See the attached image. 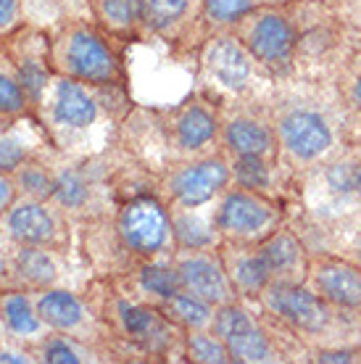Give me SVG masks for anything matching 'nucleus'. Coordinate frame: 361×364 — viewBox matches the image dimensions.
Returning <instances> with one entry per match:
<instances>
[{
  "label": "nucleus",
  "instance_id": "obj_1",
  "mask_svg": "<svg viewBox=\"0 0 361 364\" xmlns=\"http://www.w3.org/2000/svg\"><path fill=\"white\" fill-rule=\"evenodd\" d=\"M132 106L135 100L126 87L53 74L37 103V122L53 151L69 159H90L117 146Z\"/></svg>",
  "mask_w": 361,
  "mask_h": 364
},
{
  "label": "nucleus",
  "instance_id": "obj_2",
  "mask_svg": "<svg viewBox=\"0 0 361 364\" xmlns=\"http://www.w3.org/2000/svg\"><path fill=\"white\" fill-rule=\"evenodd\" d=\"M266 111L277 135L280 161L296 177L351 146L335 87L327 80H277L266 95Z\"/></svg>",
  "mask_w": 361,
  "mask_h": 364
},
{
  "label": "nucleus",
  "instance_id": "obj_3",
  "mask_svg": "<svg viewBox=\"0 0 361 364\" xmlns=\"http://www.w3.org/2000/svg\"><path fill=\"white\" fill-rule=\"evenodd\" d=\"M117 146L156 174L219 151V103L198 87L172 106L135 103L122 122Z\"/></svg>",
  "mask_w": 361,
  "mask_h": 364
},
{
  "label": "nucleus",
  "instance_id": "obj_4",
  "mask_svg": "<svg viewBox=\"0 0 361 364\" xmlns=\"http://www.w3.org/2000/svg\"><path fill=\"white\" fill-rule=\"evenodd\" d=\"M80 243L95 277L119 280L140 262L174 254L172 214L156 193H143L117 203L100 219L80 225Z\"/></svg>",
  "mask_w": 361,
  "mask_h": 364
},
{
  "label": "nucleus",
  "instance_id": "obj_5",
  "mask_svg": "<svg viewBox=\"0 0 361 364\" xmlns=\"http://www.w3.org/2000/svg\"><path fill=\"white\" fill-rule=\"evenodd\" d=\"M356 161L359 146H345L298 177V193L288 209V225L306 240L311 251H330L338 237L361 225Z\"/></svg>",
  "mask_w": 361,
  "mask_h": 364
},
{
  "label": "nucleus",
  "instance_id": "obj_6",
  "mask_svg": "<svg viewBox=\"0 0 361 364\" xmlns=\"http://www.w3.org/2000/svg\"><path fill=\"white\" fill-rule=\"evenodd\" d=\"M100 309L109 325L111 348L119 362L180 364L185 362V330L161 306L124 296L106 277H95Z\"/></svg>",
  "mask_w": 361,
  "mask_h": 364
},
{
  "label": "nucleus",
  "instance_id": "obj_7",
  "mask_svg": "<svg viewBox=\"0 0 361 364\" xmlns=\"http://www.w3.org/2000/svg\"><path fill=\"white\" fill-rule=\"evenodd\" d=\"M50 32V66L53 74H63L80 82L114 85L129 90V43L111 35L106 27L85 16H61Z\"/></svg>",
  "mask_w": 361,
  "mask_h": 364
},
{
  "label": "nucleus",
  "instance_id": "obj_8",
  "mask_svg": "<svg viewBox=\"0 0 361 364\" xmlns=\"http://www.w3.org/2000/svg\"><path fill=\"white\" fill-rule=\"evenodd\" d=\"M256 304L306 346L308 362L314 351L361 346V317L330 304L308 285H266Z\"/></svg>",
  "mask_w": 361,
  "mask_h": 364
},
{
  "label": "nucleus",
  "instance_id": "obj_9",
  "mask_svg": "<svg viewBox=\"0 0 361 364\" xmlns=\"http://www.w3.org/2000/svg\"><path fill=\"white\" fill-rule=\"evenodd\" d=\"M288 14L296 46V77L333 82L359 48L361 32L327 0H290Z\"/></svg>",
  "mask_w": 361,
  "mask_h": 364
},
{
  "label": "nucleus",
  "instance_id": "obj_10",
  "mask_svg": "<svg viewBox=\"0 0 361 364\" xmlns=\"http://www.w3.org/2000/svg\"><path fill=\"white\" fill-rule=\"evenodd\" d=\"M214 333L225 341L232 364L308 362L306 346L256 301L235 299L219 306Z\"/></svg>",
  "mask_w": 361,
  "mask_h": 364
},
{
  "label": "nucleus",
  "instance_id": "obj_11",
  "mask_svg": "<svg viewBox=\"0 0 361 364\" xmlns=\"http://www.w3.org/2000/svg\"><path fill=\"white\" fill-rule=\"evenodd\" d=\"M195 82L208 98L230 103L264 100L277 80H271L232 29H219L206 37L195 55Z\"/></svg>",
  "mask_w": 361,
  "mask_h": 364
},
{
  "label": "nucleus",
  "instance_id": "obj_12",
  "mask_svg": "<svg viewBox=\"0 0 361 364\" xmlns=\"http://www.w3.org/2000/svg\"><path fill=\"white\" fill-rule=\"evenodd\" d=\"M50 161V200L80 228L90 219H100L117 209V191H114V164H117V146L100 156L90 159H69L58 151H48Z\"/></svg>",
  "mask_w": 361,
  "mask_h": 364
},
{
  "label": "nucleus",
  "instance_id": "obj_13",
  "mask_svg": "<svg viewBox=\"0 0 361 364\" xmlns=\"http://www.w3.org/2000/svg\"><path fill=\"white\" fill-rule=\"evenodd\" d=\"M288 217V203L240 185H230L214 203V222L222 243L259 246L262 240L285 228Z\"/></svg>",
  "mask_w": 361,
  "mask_h": 364
},
{
  "label": "nucleus",
  "instance_id": "obj_14",
  "mask_svg": "<svg viewBox=\"0 0 361 364\" xmlns=\"http://www.w3.org/2000/svg\"><path fill=\"white\" fill-rule=\"evenodd\" d=\"M232 185L230 156L219 148L198 159L177 161L156 174V196L169 209H200L211 206Z\"/></svg>",
  "mask_w": 361,
  "mask_h": 364
},
{
  "label": "nucleus",
  "instance_id": "obj_15",
  "mask_svg": "<svg viewBox=\"0 0 361 364\" xmlns=\"http://www.w3.org/2000/svg\"><path fill=\"white\" fill-rule=\"evenodd\" d=\"M35 301L37 311H40L43 322L50 328V333H63V336L80 338V341H87L92 346H100L114 354L109 338V325H106L103 309H100L98 280H92L85 293H77L72 288H66V285L37 291Z\"/></svg>",
  "mask_w": 361,
  "mask_h": 364
},
{
  "label": "nucleus",
  "instance_id": "obj_16",
  "mask_svg": "<svg viewBox=\"0 0 361 364\" xmlns=\"http://www.w3.org/2000/svg\"><path fill=\"white\" fill-rule=\"evenodd\" d=\"M253 58L266 69L271 80L296 77V46L288 3L282 6H253L232 27Z\"/></svg>",
  "mask_w": 361,
  "mask_h": 364
},
{
  "label": "nucleus",
  "instance_id": "obj_17",
  "mask_svg": "<svg viewBox=\"0 0 361 364\" xmlns=\"http://www.w3.org/2000/svg\"><path fill=\"white\" fill-rule=\"evenodd\" d=\"M74 225L53 200L16 196L0 214V240L11 246H43L69 254L74 246Z\"/></svg>",
  "mask_w": 361,
  "mask_h": 364
},
{
  "label": "nucleus",
  "instance_id": "obj_18",
  "mask_svg": "<svg viewBox=\"0 0 361 364\" xmlns=\"http://www.w3.org/2000/svg\"><path fill=\"white\" fill-rule=\"evenodd\" d=\"M145 40H156L174 55H198L211 35L203 0H140Z\"/></svg>",
  "mask_w": 361,
  "mask_h": 364
},
{
  "label": "nucleus",
  "instance_id": "obj_19",
  "mask_svg": "<svg viewBox=\"0 0 361 364\" xmlns=\"http://www.w3.org/2000/svg\"><path fill=\"white\" fill-rule=\"evenodd\" d=\"M219 148L230 159H243V156L280 159L277 135L266 111V98L219 103Z\"/></svg>",
  "mask_w": 361,
  "mask_h": 364
},
{
  "label": "nucleus",
  "instance_id": "obj_20",
  "mask_svg": "<svg viewBox=\"0 0 361 364\" xmlns=\"http://www.w3.org/2000/svg\"><path fill=\"white\" fill-rule=\"evenodd\" d=\"M0 46L9 53L11 64L16 66L21 82L27 87L32 103H40V95L53 77L50 66V32L37 27L32 21H24L21 27L0 37Z\"/></svg>",
  "mask_w": 361,
  "mask_h": 364
},
{
  "label": "nucleus",
  "instance_id": "obj_21",
  "mask_svg": "<svg viewBox=\"0 0 361 364\" xmlns=\"http://www.w3.org/2000/svg\"><path fill=\"white\" fill-rule=\"evenodd\" d=\"M306 285L340 309L361 317V269L335 251H311Z\"/></svg>",
  "mask_w": 361,
  "mask_h": 364
},
{
  "label": "nucleus",
  "instance_id": "obj_22",
  "mask_svg": "<svg viewBox=\"0 0 361 364\" xmlns=\"http://www.w3.org/2000/svg\"><path fill=\"white\" fill-rule=\"evenodd\" d=\"M174 264L180 272L182 291L193 293V296H198V299L208 301L214 306H225V304L237 299L235 288L227 277L219 248H211V251L177 248L174 251Z\"/></svg>",
  "mask_w": 361,
  "mask_h": 364
},
{
  "label": "nucleus",
  "instance_id": "obj_23",
  "mask_svg": "<svg viewBox=\"0 0 361 364\" xmlns=\"http://www.w3.org/2000/svg\"><path fill=\"white\" fill-rule=\"evenodd\" d=\"M259 254L269 274V285H306L311 248L296 230L285 225L259 243Z\"/></svg>",
  "mask_w": 361,
  "mask_h": 364
},
{
  "label": "nucleus",
  "instance_id": "obj_24",
  "mask_svg": "<svg viewBox=\"0 0 361 364\" xmlns=\"http://www.w3.org/2000/svg\"><path fill=\"white\" fill-rule=\"evenodd\" d=\"M111 282L129 299L143 301V304H153V306H163L172 296H177L182 291L180 272H177V264H174V254L145 259L135 269H129L124 277Z\"/></svg>",
  "mask_w": 361,
  "mask_h": 364
},
{
  "label": "nucleus",
  "instance_id": "obj_25",
  "mask_svg": "<svg viewBox=\"0 0 361 364\" xmlns=\"http://www.w3.org/2000/svg\"><path fill=\"white\" fill-rule=\"evenodd\" d=\"M230 172H232V185L282 200L288 203V209L298 193V177L280 159H262V156L230 159Z\"/></svg>",
  "mask_w": 361,
  "mask_h": 364
},
{
  "label": "nucleus",
  "instance_id": "obj_26",
  "mask_svg": "<svg viewBox=\"0 0 361 364\" xmlns=\"http://www.w3.org/2000/svg\"><path fill=\"white\" fill-rule=\"evenodd\" d=\"M11 246V243H9ZM14 277L21 291H48L58 288L69 277V259L63 251L43 246H11Z\"/></svg>",
  "mask_w": 361,
  "mask_h": 364
},
{
  "label": "nucleus",
  "instance_id": "obj_27",
  "mask_svg": "<svg viewBox=\"0 0 361 364\" xmlns=\"http://www.w3.org/2000/svg\"><path fill=\"white\" fill-rule=\"evenodd\" d=\"M0 330L9 343L32 348L50 333L40 311L32 291H0Z\"/></svg>",
  "mask_w": 361,
  "mask_h": 364
},
{
  "label": "nucleus",
  "instance_id": "obj_28",
  "mask_svg": "<svg viewBox=\"0 0 361 364\" xmlns=\"http://www.w3.org/2000/svg\"><path fill=\"white\" fill-rule=\"evenodd\" d=\"M48 137L35 117H0V172H16L29 156L45 151Z\"/></svg>",
  "mask_w": 361,
  "mask_h": 364
},
{
  "label": "nucleus",
  "instance_id": "obj_29",
  "mask_svg": "<svg viewBox=\"0 0 361 364\" xmlns=\"http://www.w3.org/2000/svg\"><path fill=\"white\" fill-rule=\"evenodd\" d=\"M222 262H225L227 277L235 288L237 299L243 301H259L266 285L269 274L262 262V254L256 246H237V243H222L219 246Z\"/></svg>",
  "mask_w": 361,
  "mask_h": 364
},
{
  "label": "nucleus",
  "instance_id": "obj_30",
  "mask_svg": "<svg viewBox=\"0 0 361 364\" xmlns=\"http://www.w3.org/2000/svg\"><path fill=\"white\" fill-rule=\"evenodd\" d=\"M214 203L200 209H169L174 246L193 248V251H211L222 246V235L214 222Z\"/></svg>",
  "mask_w": 361,
  "mask_h": 364
},
{
  "label": "nucleus",
  "instance_id": "obj_31",
  "mask_svg": "<svg viewBox=\"0 0 361 364\" xmlns=\"http://www.w3.org/2000/svg\"><path fill=\"white\" fill-rule=\"evenodd\" d=\"M35 354V362L43 364H106L117 362V356L100 346H92L87 341L63 336V333H48L40 343L29 348Z\"/></svg>",
  "mask_w": 361,
  "mask_h": 364
},
{
  "label": "nucleus",
  "instance_id": "obj_32",
  "mask_svg": "<svg viewBox=\"0 0 361 364\" xmlns=\"http://www.w3.org/2000/svg\"><path fill=\"white\" fill-rule=\"evenodd\" d=\"M333 87L343 114L345 137L351 146L361 143V43L351 53V58L340 66V72L333 77Z\"/></svg>",
  "mask_w": 361,
  "mask_h": 364
},
{
  "label": "nucleus",
  "instance_id": "obj_33",
  "mask_svg": "<svg viewBox=\"0 0 361 364\" xmlns=\"http://www.w3.org/2000/svg\"><path fill=\"white\" fill-rule=\"evenodd\" d=\"M90 14L100 27L111 35L132 43H145L143 21H140V0H85Z\"/></svg>",
  "mask_w": 361,
  "mask_h": 364
},
{
  "label": "nucleus",
  "instance_id": "obj_34",
  "mask_svg": "<svg viewBox=\"0 0 361 364\" xmlns=\"http://www.w3.org/2000/svg\"><path fill=\"white\" fill-rule=\"evenodd\" d=\"M0 117L6 119H24L35 117L37 109L32 98H29L27 87L18 77L16 66L11 64L9 53L0 46Z\"/></svg>",
  "mask_w": 361,
  "mask_h": 364
},
{
  "label": "nucleus",
  "instance_id": "obj_35",
  "mask_svg": "<svg viewBox=\"0 0 361 364\" xmlns=\"http://www.w3.org/2000/svg\"><path fill=\"white\" fill-rule=\"evenodd\" d=\"M163 314L177 322L185 333L188 330H208L214 328V317H217V309L214 304H208V301L198 299V296H193L188 291H180L177 296L166 301L161 306Z\"/></svg>",
  "mask_w": 361,
  "mask_h": 364
},
{
  "label": "nucleus",
  "instance_id": "obj_36",
  "mask_svg": "<svg viewBox=\"0 0 361 364\" xmlns=\"http://www.w3.org/2000/svg\"><path fill=\"white\" fill-rule=\"evenodd\" d=\"M185 362L190 364H232L225 341L208 330H188L185 333Z\"/></svg>",
  "mask_w": 361,
  "mask_h": 364
},
{
  "label": "nucleus",
  "instance_id": "obj_37",
  "mask_svg": "<svg viewBox=\"0 0 361 364\" xmlns=\"http://www.w3.org/2000/svg\"><path fill=\"white\" fill-rule=\"evenodd\" d=\"M203 9H206L208 29L219 32V29L235 27V21L245 11L253 9V3L251 0H203Z\"/></svg>",
  "mask_w": 361,
  "mask_h": 364
},
{
  "label": "nucleus",
  "instance_id": "obj_38",
  "mask_svg": "<svg viewBox=\"0 0 361 364\" xmlns=\"http://www.w3.org/2000/svg\"><path fill=\"white\" fill-rule=\"evenodd\" d=\"M24 21V0H0V37L21 27Z\"/></svg>",
  "mask_w": 361,
  "mask_h": 364
},
{
  "label": "nucleus",
  "instance_id": "obj_39",
  "mask_svg": "<svg viewBox=\"0 0 361 364\" xmlns=\"http://www.w3.org/2000/svg\"><path fill=\"white\" fill-rule=\"evenodd\" d=\"M330 251L345 256L348 262H353V264L361 269V225H356V228L348 230L345 235L338 237V240H335V246L330 248Z\"/></svg>",
  "mask_w": 361,
  "mask_h": 364
},
{
  "label": "nucleus",
  "instance_id": "obj_40",
  "mask_svg": "<svg viewBox=\"0 0 361 364\" xmlns=\"http://www.w3.org/2000/svg\"><path fill=\"white\" fill-rule=\"evenodd\" d=\"M311 362L314 364H361V346L314 351V354H311Z\"/></svg>",
  "mask_w": 361,
  "mask_h": 364
},
{
  "label": "nucleus",
  "instance_id": "obj_41",
  "mask_svg": "<svg viewBox=\"0 0 361 364\" xmlns=\"http://www.w3.org/2000/svg\"><path fill=\"white\" fill-rule=\"evenodd\" d=\"M16 277H14V262H11V246L3 240L0 246V291H14Z\"/></svg>",
  "mask_w": 361,
  "mask_h": 364
},
{
  "label": "nucleus",
  "instance_id": "obj_42",
  "mask_svg": "<svg viewBox=\"0 0 361 364\" xmlns=\"http://www.w3.org/2000/svg\"><path fill=\"white\" fill-rule=\"evenodd\" d=\"M16 196H18V193H16V185H14V180H11V174L0 172V214L9 209Z\"/></svg>",
  "mask_w": 361,
  "mask_h": 364
},
{
  "label": "nucleus",
  "instance_id": "obj_43",
  "mask_svg": "<svg viewBox=\"0 0 361 364\" xmlns=\"http://www.w3.org/2000/svg\"><path fill=\"white\" fill-rule=\"evenodd\" d=\"M253 6H282V3H290V0H251Z\"/></svg>",
  "mask_w": 361,
  "mask_h": 364
},
{
  "label": "nucleus",
  "instance_id": "obj_44",
  "mask_svg": "<svg viewBox=\"0 0 361 364\" xmlns=\"http://www.w3.org/2000/svg\"><path fill=\"white\" fill-rule=\"evenodd\" d=\"M356 188H359V196H361V143H359V161H356Z\"/></svg>",
  "mask_w": 361,
  "mask_h": 364
},
{
  "label": "nucleus",
  "instance_id": "obj_45",
  "mask_svg": "<svg viewBox=\"0 0 361 364\" xmlns=\"http://www.w3.org/2000/svg\"><path fill=\"white\" fill-rule=\"evenodd\" d=\"M327 3H330V6H335V9H343L345 3H351V0H327Z\"/></svg>",
  "mask_w": 361,
  "mask_h": 364
}]
</instances>
